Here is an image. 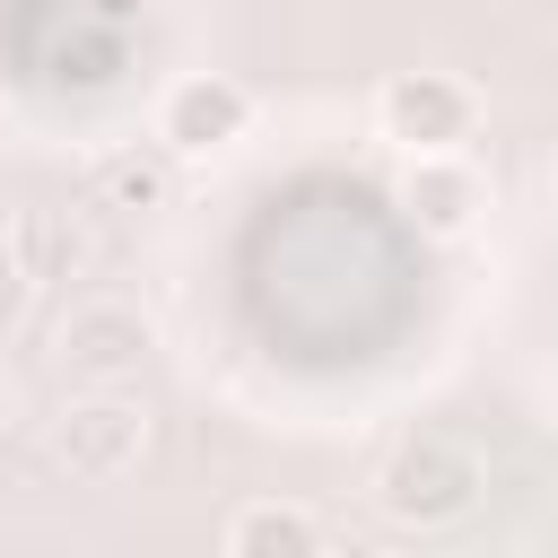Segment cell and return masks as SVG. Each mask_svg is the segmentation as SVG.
Masks as SVG:
<instances>
[{"label": "cell", "instance_id": "52a82bcc", "mask_svg": "<svg viewBox=\"0 0 558 558\" xmlns=\"http://www.w3.org/2000/svg\"><path fill=\"white\" fill-rule=\"evenodd\" d=\"M401 201L418 209V227L462 235V227H471V209H480V166H471L462 148H436V157H418V166H410Z\"/></svg>", "mask_w": 558, "mask_h": 558}, {"label": "cell", "instance_id": "277c9868", "mask_svg": "<svg viewBox=\"0 0 558 558\" xmlns=\"http://www.w3.org/2000/svg\"><path fill=\"white\" fill-rule=\"evenodd\" d=\"M148 349H157V331H148V314H140V305L87 296V305H70V314H61V366H70V375H87V384H122Z\"/></svg>", "mask_w": 558, "mask_h": 558}, {"label": "cell", "instance_id": "9c48e42d", "mask_svg": "<svg viewBox=\"0 0 558 558\" xmlns=\"http://www.w3.org/2000/svg\"><path fill=\"white\" fill-rule=\"evenodd\" d=\"M166 183H174V148L148 140V148H113L96 166V201L105 209H166Z\"/></svg>", "mask_w": 558, "mask_h": 558}, {"label": "cell", "instance_id": "6da1fadb", "mask_svg": "<svg viewBox=\"0 0 558 558\" xmlns=\"http://www.w3.org/2000/svg\"><path fill=\"white\" fill-rule=\"evenodd\" d=\"M480 453L462 445V436H445V427H418V436H401L392 453H384V471H375V506L392 514V523H453V514H471V497H480Z\"/></svg>", "mask_w": 558, "mask_h": 558}, {"label": "cell", "instance_id": "3957f363", "mask_svg": "<svg viewBox=\"0 0 558 558\" xmlns=\"http://www.w3.org/2000/svg\"><path fill=\"white\" fill-rule=\"evenodd\" d=\"M375 122H384V140H401L410 157H436V148H462V140L480 131V96H471L453 70H401V78H384Z\"/></svg>", "mask_w": 558, "mask_h": 558}, {"label": "cell", "instance_id": "30bf717a", "mask_svg": "<svg viewBox=\"0 0 558 558\" xmlns=\"http://www.w3.org/2000/svg\"><path fill=\"white\" fill-rule=\"evenodd\" d=\"M9 418H17V384L0 375V427H9Z\"/></svg>", "mask_w": 558, "mask_h": 558}, {"label": "cell", "instance_id": "7a4b0ae2", "mask_svg": "<svg viewBox=\"0 0 558 558\" xmlns=\"http://www.w3.org/2000/svg\"><path fill=\"white\" fill-rule=\"evenodd\" d=\"M140 453H148V410H140L131 392H113V384H96L87 401H70L61 427H52V462H61L78 488L122 480Z\"/></svg>", "mask_w": 558, "mask_h": 558}, {"label": "cell", "instance_id": "8992f818", "mask_svg": "<svg viewBox=\"0 0 558 558\" xmlns=\"http://www.w3.org/2000/svg\"><path fill=\"white\" fill-rule=\"evenodd\" d=\"M87 270V235L70 227V209H17L9 218V279L17 288H61Z\"/></svg>", "mask_w": 558, "mask_h": 558}, {"label": "cell", "instance_id": "ba28073f", "mask_svg": "<svg viewBox=\"0 0 558 558\" xmlns=\"http://www.w3.org/2000/svg\"><path fill=\"white\" fill-rule=\"evenodd\" d=\"M331 541V523L323 514H305V506H235L227 514V532H218V549L227 558H305V549H323Z\"/></svg>", "mask_w": 558, "mask_h": 558}, {"label": "cell", "instance_id": "5b68a950", "mask_svg": "<svg viewBox=\"0 0 558 558\" xmlns=\"http://www.w3.org/2000/svg\"><path fill=\"white\" fill-rule=\"evenodd\" d=\"M244 122H253V96H244L235 78H218V70L174 78L166 105H157V140H166L174 157H209V148L244 140Z\"/></svg>", "mask_w": 558, "mask_h": 558}]
</instances>
